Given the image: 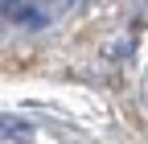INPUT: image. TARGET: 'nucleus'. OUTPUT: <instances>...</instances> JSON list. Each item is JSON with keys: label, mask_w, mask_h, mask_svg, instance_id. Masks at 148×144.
I'll list each match as a JSON object with an SVG mask.
<instances>
[{"label": "nucleus", "mask_w": 148, "mask_h": 144, "mask_svg": "<svg viewBox=\"0 0 148 144\" xmlns=\"http://www.w3.org/2000/svg\"><path fill=\"white\" fill-rule=\"evenodd\" d=\"M0 21L37 29V25L49 21V4H45V0H0Z\"/></svg>", "instance_id": "f257e3e1"}, {"label": "nucleus", "mask_w": 148, "mask_h": 144, "mask_svg": "<svg viewBox=\"0 0 148 144\" xmlns=\"http://www.w3.org/2000/svg\"><path fill=\"white\" fill-rule=\"evenodd\" d=\"M0 136H12V140H33V128L25 119H12V115H0Z\"/></svg>", "instance_id": "f03ea898"}]
</instances>
